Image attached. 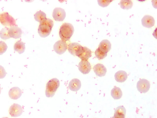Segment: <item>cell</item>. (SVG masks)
<instances>
[{"mask_svg": "<svg viewBox=\"0 0 157 118\" xmlns=\"http://www.w3.org/2000/svg\"><path fill=\"white\" fill-rule=\"evenodd\" d=\"M53 26V21L49 18H46L40 22L38 30L39 35L42 37L48 36L51 33Z\"/></svg>", "mask_w": 157, "mask_h": 118, "instance_id": "1", "label": "cell"}, {"mask_svg": "<svg viewBox=\"0 0 157 118\" xmlns=\"http://www.w3.org/2000/svg\"><path fill=\"white\" fill-rule=\"evenodd\" d=\"M74 31V27L71 24L65 23L60 27L59 33V37L64 41H68L72 35Z\"/></svg>", "mask_w": 157, "mask_h": 118, "instance_id": "2", "label": "cell"}, {"mask_svg": "<svg viewBox=\"0 0 157 118\" xmlns=\"http://www.w3.org/2000/svg\"><path fill=\"white\" fill-rule=\"evenodd\" d=\"M59 85V81L56 78H53L49 80L46 84L45 90L46 96L48 97H53Z\"/></svg>", "mask_w": 157, "mask_h": 118, "instance_id": "3", "label": "cell"}, {"mask_svg": "<svg viewBox=\"0 0 157 118\" xmlns=\"http://www.w3.org/2000/svg\"><path fill=\"white\" fill-rule=\"evenodd\" d=\"M0 22L4 26H16L15 19L7 12H4L0 14Z\"/></svg>", "mask_w": 157, "mask_h": 118, "instance_id": "4", "label": "cell"}, {"mask_svg": "<svg viewBox=\"0 0 157 118\" xmlns=\"http://www.w3.org/2000/svg\"><path fill=\"white\" fill-rule=\"evenodd\" d=\"M82 48L79 43L73 42L68 45V50L71 54L78 57L82 52Z\"/></svg>", "mask_w": 157, "mask_h": 118, "instance_id": "5", "label": "cell"}, {"mask_svg": "<svg viewBox=\"0 0 157 118\" xmlns=\"http://www.w3.org/2000/svg\"><path fill=\"white\" fill-rule=\"evenodd\" d=\"M53 49L58 54H63L67 49V44L65 41L60 40L56 41L54 44Z\"/></svg>", "mask_w": 157, "mask_h": 118, "instance_id": "6", "label": "cell"}, {"mask_svg": "<svg viewBox=\"0 0 157 118\" xmlns=\"http://www.w3.org/2000/svg\"><path fill=\"white\" fill-rule=\"evenodd\" d=\"M136 87L138 90L140 92L145 93L149 90L150 83L147 80L142 79L138 81L137 83Z\"/></svg>", "mask_w": 157, "mask_h": 118, "instance_id": "7", "label": "cell"}, {"mask_svg": "<svg viewBox=\"0 0 157 118\" xmlns=\"http://www.w3.org/2000/svg\"><path fill=\"white\" fill-rule=\"evenodd\" d=\"M66 16L64 10L61 8H55L52 13V17L56 21H62L65 19Z\"/></svg>", "mask_w": 157, "mask_h": 118, "instance_id": "8", "label": "cell"}, {"mask_svg": "<svg viewBox=\"0 0 157 118\" xmlns=\"http://www.w3.org/2000/svg\"><path fill=\"white\" fill-rule=\"evenodd\" d=\"M23 109L21 106L17 104H13L10 107L9 112L12 117H17L22 114Z\"/></svg>", "mask_w": 157, "mask_h": 118, "instance_id": "9", "label": "cell"}, {"mask_svg": "<svg viewBox=\"0 0 157 118\" xmlns=\"http://www.w3.org/2000/svg\"><path fill=\"white\" fill-rule=\"evenodd\" d=\"M78 69L81 73L86 74L90 72L91 66L90 63L88 61L82 60L78 64Z\"/></svg>", "mask_w": 157, "mask_h": 118, "instance_id": "10", "label": "cell"}, {"mask_svg": "<svg viewBox=\"0 0 157 118\" xmlns=\"http://www.w3.org/2000/svg\"><path fill=\"white\" fill-rule=\"evenodd\" d=\"M141 23L144 27L150 28L154 26L155 20L152 16L149 15H146L142 19Z\"/></svg>", "mask_w": 157, "mask_h": 118, "instance_id": "11", "label": "cell"}, {"mask_svg": "<svg viewBox=\"0 0 157 118\" xmlns=\"http://www.w3.org/2000/svg\"><path fill=\"white\" fill-rule=\"evenodd\" d=\"M8 32L10 37L15 39L21 37L22 33L21 29L17 26H11L9 29Z\"/></svg>", "mask_w": 157, "mask_h": 118, "instance_id": "12", "label": "cell"}, {"mask_svg": "<svg viewBox=\"0 0 157 118\" xmlns=\"http://www.w3.org/2000/svg\"><path fill=\"white\" fill-rule=\"evenodd\" d=\"M93 69L96 75L99 77L104 76L106 74V68L102 64H98L95 65Z\"/></svg>", "mask_w": 157, "mask_h": 118, "instance_id": "13", "label": "cell"}, {"mask_svg": "<svg viewBox=\"0 0 157 118\" xmlns=\"http://www.w3.org/2000/svg\"><path fill=\"white\" fill-rule=\"evenodd\" d=\"M22 95L21 89L17 87L11 88L9 91V95L11 99L17 100Z\"/></svg>", "mask_w": 157, "mask_h": 118, "instance_id": "14", "label": "cell"}, {"mask_svg": "<svg viewBox=\"0 0 157 118\" xmlns=\"http://www.w3.org/2000/svg\"><path fill=\"white\" fill-rule=\"evenodd\" d=\"M111 45L110 41L107 39L102 40L100 43L98 49L101 52L107 53L111 49Z\"/></svg>", "mask_w": 157, "mask_h": 118, "instance_id": "15", "label": "cell"}, {"mask_svg": "<svg viewBox=\"0 0 157 118\" xmlns=\"http://www.w3.org/2000/svg\"><path fill=\"white\" fill-rule=\"evenodd\" d=\"M81 86V82L80 80L77 78H74L69 82L68 88L71 91L76 92L80 89Z\"/></svg>", "mask_w": 157, "mask_h": 118, "instance_id": "16", "label": "cell"}, {"mask_svg": "<svg viewBox=\"0 0 157 118\" xmlns=\"http://www.w3.org/2000/svg\"><path fill=\"white\" fill-rule=\"evenodd\" d=\"M126 112L125 108L123 106H118L115 110L113 118H125Z\"/></svg>", "mask_w": 157, "mask_h": 118, "instance_id": "17", "label": "cell"}, {"mask_svg": "<svg viewBox=\"0 0 157 118\" xmlns=\"http://www.w3.org/2000/svg\"><path fill=\"white\" fill-rule=\"evenodd\" d=\"M114 77L117 81L123 82L126 80L127 75L126 72L123 70H119L115 73Z\"/></svg>", "mask_w": 157, "mask_h": 118, "instance_id": "18", "label": "cell"}, {"mask_svg": "<svg viewBox=\"0 0 157 118\" xmlns=\"http://www.w3.org/2000/svg\"><path fill=\"white\" fill-rule=\"evenodd\" d=\"M82 60H87L91 57V50L86 47H83L81 53L78 56Z\"/></svg>", "mask_w": 157, "mask_h": 118, "instance_id": "19", "label": "cell"}, {"mask_svg": "<svg viewBox=\"0 0 157 118\" xmlns=\"http://www.w3.org/2000/svg\"><path fill=\"white\" fill-rule=\"evenodd\" d=\"M25 44L21 41H18L16 42L14 46V49L19 54L23 53L25 50Z\"/></svg>", "mask_w": 157, "mask_h": 118, "instance_id": "20", "label": "cell"}, {"mask_svg": "<svg viewBox=\"0 0 157 118\" xmlns=\"http://www.w3.org/2000/svg\"><path fill=\"white\" fill-rule=\"evenodd\" d=\"M111 94L112 97L116 100L120 99L122 95L121 90L117 87H114L112 89Z\"/></svg>", "mask_w": 157, "mask_h": 118, "instance_id": "21", "label": "cell"}, {"mask_svg": "<svg viewBox=\"0 0 157 118\" xmlns=\"http://www.w3.org/2000/svg\"><path fill=\"white\" fill-rule=\"evenodd\" d=\"M119 5L122 9L128 10L131 8L133 3L131 0H122L119 2Z\"/></svg>", "mask_w": 157, "mask_h": 118, "instance_id": "22", "label": "cell"}, {"mask_svg": "<svg viewBox=\"0 0 157 118\" xmlns=\"http://www.w3.org/2000/svg\"><path fill=\"white\" fill-rule=\"evenodd\" d=\"M35 20L40 23L46 19V14L41 11H37L34 15Z\"/></svg>", "mask_w": 157, "mask_h": 118, "instance_id": "23", "label": "cell"}, {"mask_svg": "<svg viewBox=\"0 0 157 118\" xmlns=\"http://www.w3.org/2000/svg\"><path fill=\"white\" fill-rule=\"evenodd\" d=\"M9 28L5 27L2 28L0 31V37L4 40H6L10 38L9 34Z\"/></svg>", "mask_w": 157, "mask_h": 118, "instance_id": "24", "label": "cell"}, {"mask_svg": "<svg viewBox=\"0 0 157 118\" xmlns=\"http://www.w3.org/2000/svg\"><path fill=\"white\" fill-rule=\"evenodd\" d=\"M95 54L96 57L99 60L103 59L107 56V53H104L101 51L98 48L95 51Z\"/></svg>", "mask_w": 157, "mask_h": 118, "instance_id": "25", "label": "cell"}, {"mask_svg": "<svg viewBox=\"0 0 157 118\" xmlns=\"http://www.w3.org/2000/svg\"><path fill=\"white\" fill-rule=\"evenodd\" d=\"M6 44L3 41H0V55L5 53L7 49Z\"/></svg>", "mask_w": 157, "mask_h": 118, "instance_id": "26", "label": "cell"}, {"mask_svg": "<svg viewBox=\"0 0 157 118\" xmlns=\"http://www.w3.org/2000/svg\"><path fill=\"white\" fill-rule=\"evenodd\" d=\"M113 0H98L99 6L104 7L107 6Z\"/></svg>", "mask_w": 157, "mask_h": 118, "instance_id": "27", "label": "cell"}, {"mask_svg": "<svg viewBox=\"0 0 157 118\" xmlns=\"http://www.w3.org/2000/svg\"><path fill=\"white\" fill-rule=\"evenodd\" d=\"M6 73L4 67L0 65V79L4 78L6 76Z\"/></svg>", "mask_w": 157, "mask_h": 118, "instance_id": "28", "label": "cell"}, {"mask_svg": "<svg viewBox=\"0 0 157 118\" xmlns=\"http://www.w3.org/2000/svg\"><path fill=\"white\" fill-rule=\"evenodd\" d=\"M1 87L0 86V94L1 93Z\"/></svg>", "mask_w": 157, "mask_h": 118, "instance_id": "29", "label": "cell"}, {"mask_svg": "<svg viewBox=\"0 0 157 118\" xmlns=\"http://www.w3.org/2000/svg\"><path fill=\"white\" fill-rule=\"evenodd\" d=\"M2 118H9L7 117H2Z\"/></svg>", "mask_w": 157, "mask_h": 118, "instance_id": "30", "label": "cell"}]
</instances>
